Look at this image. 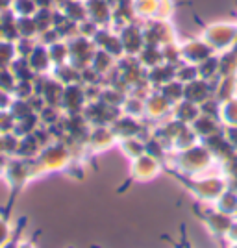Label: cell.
<instances>
[{
	"label": "cell",
	"instance_id": "obj_8",
	"mask_svg": "<svg viewBox=\"0 0 237 248\" xmlns=\"http://www.w3.org/2000/svg\"><path fill=\"white\" fill-rule=\"evenodd\" d=\"M93 43L96 48H102V50L110 52L117 60H121L124 56V48L123 43H121V37H119V31L113 30L111 26H100L98 31L95 33Z\"/></svg>",
	"mask_w": 237,
	"mask_h": 248
},
{
	"label": "cell",
	"instance_id": "obj_38",
	"mask_svg": "<svg viewBox=\"0 0 237 248\" xmlns=\"http://www.w3.org/2000/svg\"><path fill=\"white\" fill-rule=\"evenodd\" d=\"M110 2H111V4H113V2H115V0H110Z\"/></svg>",
	"mask_w": 237,
	"mask_h": 248
},
{
	"label": "cell",
	"instance_id": "obj_28",
	"mask_svg": "<svg viewBox=\"0 0 237 248\" xmlns=\"http://www.w3.org/2000/svg\"><path fill=\"white\" fill-rule=\"evenodd\" d=\"M221 124L222 126H237V96L226 102H221Z\"/></svg>",
	"mask_w": 237,
	"mask_h": 248
},
{
	"label": "cell",
	"instance_id": "obj_4",
	"mask_svg": "<svg viewBox=\"0 0 237 248\" xmlns=\"http://www.w3.org/2000/svg\"><path fill=\"white\" fill-rule=\"evenodd\" d=\"M189 189L195 193L196 198L204 202H215L228 189L226 180L222 176H209V178H193L189 182Z\"/></svg>",
	"mask_w": 237,
	"mask_h": 248
},
{
	"label": "cell",
	"instance_id": "obj_37",
	"mask_svg": "<svg viewBox=\"0 0 237 248\" xmlns=\"http://www.w3.org/2000/svg\"><path fill=\"white\" fill-rule=\"evenodd\" d=\"M19 248H35V245H33V239L26 241V243H21V245H19Z\"/></svg>",
	"mask_w": 237,
	"mask_h": 248
},
{
	"label": "cell",
	"instance_id": "obj_19",
	"mask_svg": "<svg viewBox=\"0 0 237 248\" xmlns=\"http://www.w3.org/2000/svg\"><path fill=\"white\" fill-rule=\"evenodd\" d=\"M191 128H193V132L198 135V139H206V137H211V135L219 134L222 128V124L221 121H217L213 117H207V115H198V119H196L193 124H189Z\"/></svg>",
	"mask_w": 237,
	"mask_h": 248
},
{
	"label": "cell",
	"instance_id": "obj_10",
	"mask_svg": "<svg viewBox=\"0 0 237 248\" xmlns=\"http://www.w3.org/2000/svg\"><path fill=\"white\" fill-rule=\"evenodd\" d=\"M173 111V104L167 100L159 91H150V94L144 98V117L152 121H163Z\"/></svg>",
	"mask_w": 237,
	"mask_h": 248
},
{
	"label": "cell",
	"instance_id": "obj_14",
	"mask_svg": "<svg viewBox=\"0 0 237 248\" xmlns=\"http://www.w3.org/2000/svg\"><path fill=\"white\" fill-rule=\"evenodd\" d=\"M213 83L215 82H206V80H202V78H196L193 82L186 83L184 98L200 106L202 102H206L207 98L213 96Z\"/></svg>",
	"mask_w": 237,
	"mask_h": 248
},
{
	"label": "cell",
	"instance_id": "obj_3",
	"mask_svg": "<svg viewBox=\"0 0 237 248\" xmlns=\"http://www.w3.org/2000/svg\"><path fill=\"white\" fill-rule=\"evenodd\" d=\"M143 35L146 45L154 46H165L169 43L178 41V33L171 21L154 19V21L143 22Z\"/></svg>",
	"mask_w": 237,
	"mask_h": 248
},
{
	"label": "cell",
	"instance_id": "obj_5",
	"mask_svg": "<svg viewBox=\"0 0 237 248\" xmlns=\"http://www.w3.org/2000/svg\"><path fill=\"white\" fill-rule=\"evenodd\" d=\"M69 45V63L74 65L76 69H87L91 65L96 46H95L93 39H87L83 35H76L67 41Z\"/></svg>",
	"mask_w": 237,
	"mask_h": 248
},
{
	"label": "cell",
	"instance_id": "obj_13",
	"mask_svg": "<svg viewBox=\"0 0 237 248\" xmlns=\"http://www.w3.org/2000/svg\"><path fill=\"white\" fill-rule=\"evenodd\" d=\"M111 130L117 135V139L139 137V135L143 134V126L137 121V117H132V115H126V113H121L115 119V123L111 124Z\"/></svg>",
	"mask_w": 237,
	"mask_h": 248
},
{
	"label": "cell",
	"instance_id": "obj_20",
	"mask_svg": "<svg viewBox=\"0 0 237 248\" xmlns=\"http://www.w3.org/2000/svg\"><path fill=\"white\" fill-rule=\"evenodd\" d=\"M89 67H91L93 71H96L100 76H108L110 73L115 71V67H117V58L111 56L110 52L102 50V48H96Z\"/></svg>",
	"mask_w": 237,
	"mask_h": 248
},
{
	"label": "cell",
	"instance_id": "obj_34",
	"mask_svg": "<svg viewBox=\"0 0 237 248\" xmlns=\"http://www.w3.org/2000/svg\"><path fill=\"white\" fill-rule=\"evenodd\" d=\"M174 0H159V11H158V19L171 21L174 15Z\"/></svg>",
	"mask_w": 237,
	"mask_h": 248
},
{
	"label": "cell",
	"instance_id": "obj_16",
	"mask_svg": "<svg viewBox=\"0 0 237 248\" xmlns=\"http://www.w3.org/2000/svg\"><path fill=\"white\" fill-rule=\"evenodd\" d=\"M176 78V65H171V63H159L152 69L146 71V82L152 89H159L163 87L165 83L173 82Z\"/></svg>",
	"mask_w": 237,
	"mask_h": 248
},
{
	"label": "cell",
	"instance_id": "obj_35",
	"mask_svg": "<svg viewBox=\"0 0 237 248\" xmlns=\"http://www.w3.org/2000/svg\"><path fill=\"white\" fill-rule=\"evenodd\" d=\"M11 226H10V222H8V217L6 215H0V247L10 239L11 235Z\"/></svg>",
	"mask_w": 237,
	"mask_h": 248
},
{
	"label": "cell",
	"instance_id": "obj_2",
	"mask_svg": "<svg viewBox=\"0 0 237 248\" xmlns=\"http://www.w3.org/2000/svg\"><path fill=\"white\" fill-rule=\"evenodd\" d=\"M200 37L217 52L228 50L237 39V21H219L206 24L202 31H200Z\"/></svg>",
	"mask_w": 237,
	"mask_h": 248
},
{
	"label": "cell",
	"instance_id": "obj_33",
	"mask_svg": "<svg viewBox=\"0 0 237 248\" xmlns=\"http://www.w3.org/2000/svg\"><path fill=\"white\" fill-rule=\"evenodd\" d=\"M98 24L96 22H93L91 19H85V21H82L80 24H78V35H83V37H87V39H93L95 33L98 31Z\"/></svg>",
	"mask_w": 237,
	"mask_h": 248
},
{
	"label": "cell",
	"instance_id": "obj_9",
	"mask_svg": "<svg viewBox=\"0 0 237 248\" xmlns=\"http://www.w3.org/2000/svg\"><path fill=\"white\" fill-rule=\"evenodd\" d=\"M159 170H161V161L148 154H143L139 155V157H135V159H132V167H130L132 178L139 180V182L152 180L154 176L159 174Z\"/></svg>",
	"mask_w": 237,
	"mask_h": 248
},
{
	"label": "cell",
	"instance_id": "obj_27",
	"mask_svg": "<svg viewBox=\"0 0 237 248\" xmlns=\"http://www.w3.org/2000/svg\"><path fill=\"white\" fill-rule=\"evenodd\" d=\"M184 89H186V83H182V82H178V80H173V82H169L165 83L163 87H159L158 91L165 96L169 102L174 106L176 102H180L182 98H184Z\"/></svg>",
	"mask_w": 237,
	"mask_h": 248
},
{
	"label": "cell",
	"instance_id": "obj_31",
	"mask_svg": "<svg viewBox=\"0 0 237 248\" xmlns=\"http://www.w3.org/2000/svg\"><path fill=\"white\" fill-rule=\"evenodd\" d=\"M37 10L39 8H37V4L33 0H15L13 2V11L19 17H33Z\"/></svg>",
	"mask_w": 237,
	"mask_h": 248
},
{
	"label": "cell",
	"instance_id": "obj_18",
	"mask_svg": "<svg viewBox=\"0 0 237 248\" xmlns=\"http://www.w3.org/2000/svg\"><path fill=\"white\" fill-rule=\"evenodd\" d=\"M198 115H200L198 104L191 102V100H186V98H182L180 102H176L174 106H173V111H171V117H173V119L187 124V126L195 123L196 119H198Z\"/></svg>",
	"mask_w": 237,
	"mask_h": 248
},
{
	"label": "cell",
	"instance_id": "obj_39",
	"mask_svg": "<svg viewBox=\"0 0 237 248\" xmlns=\"http://www.w3.org/2000/svg\"><path fill=\"white\" fill-rule=\"evenodd\" d=\"M83 2H85V0H83Z\"/></svg>",
	"mask_w": 237,
	"mask_h": 248
},
{
	"label": "cell",
	"instance_id": "obj_30",
	"mask_svg": "<svg viewBox=\"0 0 237 248\" xmlns=\"http://www.w3.org/2000/svg\"><path fill=\"white\" fill-rule=\"evenodd\" d=\"M161 52H163V63H171V65H180L182 63L180 41L169 43L165 46H161Z\"/></svg>",
	"mask_w": 237,
	"mask_h": 248
},
{
	"label": "cell",
	"instance_id": "obj_26",
	"mask_svg": "<svg viewBox=\"0 0 237 248\" xmlns=\"http://www.w3.org/2000/svg\"><path fill=\"white\" fill-rule=\"evenodd\" d=\"M48 54H50V62L54 67L69 63V45L65 39H60V41L48 45Z\"/></svg>",
	"mask_w": 237,
	"mask_h": 248
},
{
	"label": "cell",
	"instance_id": "obj_29",
	"mask_svg": "<svg viewBox=\"0 0 237 248\" xmlns=\"http://www.w3.org/2000/svg\"><path fill=\"white\" fill-rule=\"evenodd\" d=\"M198 78V69L196 65L182 62L180 65H176V80L182 83H189Z\"/></svg>",
	"mask_w": 237,
	"mask_h": 248
},
{
	"label": "cell",
	"instance_id": "obj_6",
	"mask_svg": "<svg viewBox=\"0 0 237 248\" xmlns=\"http://www.w3.org/2000/svg\"><path fill=\"white\" fill-rule=\"evenodd\" d=\"M180 54H182V62L198 65L217 52L198 35V37H189L186 41H180Z\"/></svg>",
	"mask_w": 237,
	"mask_h": 248
},
{
	"label": "cell",
	"instance_id": "obj_22",
	"mask_svg": "<svg viewBox=\"0 0 237 248\" xmlns=\"http://www.w3.org/2000/svg\"><path fill=\"white\" fill-rule=\"evenodd\" d=\"M58 10L62 11L67 19L78 22V24L87 19V8H85L83 0H67L62 6H58Z\"/></svg>",
	"mask_w": 237,
	"mask_h": 248
},
{
	"label": "cell",
	"instance_id": "obj_1",
	"mask_svg": "<svg viewBox=\"0 0 237 248\" xmlns=\"http://www.w3.org/2000/svg\"><path fill=\"white\" fill-rule=\"evenodd\" d=\"M213 159L215 157L206 146L196 143L195 146L178 152V155L174 157V165L176 169H180V172L187 174L189 178H196L206 172L213 163Z\"/></svg>",
	"mask_w": 237,
	"mask_h": 248
},
{
	"label": "cell",
	"instance_id": "obj_21",
	"mask_svg": "<svg viewBox=\"0 0 237 248\" xmlns=\"http://www.w3.org/2000/svg\"><path fill=\"white\" fill-rule=\"evenodd\" d=\"M132 6H134V13L137 21L146 22L158 19L159 0H132Z\"/></svg>",
	"mask_w": 237,
	"mask_h": 248
},
{
	"label": "cell",
	"instance_id": "obj_17",
	"mask_svg": "<svg viewBox=\"0 0 237 248\" xmlns=\"http://www.w3.org/2000/svg\"><path fill=\"white\" fill-rule=\"evenodd\" d=\"M213 96L219 102H226L230 98L237 96V74L219 76L213 83Z\"/></svg>",
	"mask_w": 237,
	"mask_h": 248
},
{
	"label": "cell",
	"instance_id": "obj_7",
	"mask_svg": "<svg viewBox=\"0 0 237 248\" xmlns=\"http://www.w3.org/2000/svg\"><path fill=\"white\" fill-rule=\"evenodd\" d=\"M119 37L123 43L124 56H137L144 48V35H143V22L135 21L128 26L119 30Z\"/></svg>",
	"mask_w": 237,
	"mask_h": 248
},
{
	"label": "cell",
	"instance_id": "obj_12",
	"mask_svg": "<svg viewBox=\"0 0 237 248\" xmlns=\"http://www.w3.org/2000/svg\"><path fill=\"white\" fill-rule=\"evenodd\" d=\"M87 19L96 22L98 26H111L113 19V4L110 0H85Z\"/></svg>",
	"mask_w": 237,
	"mask_h": 248
},
{
	"label": "cell",
	"instance_id": "obj_15",
	"mask_svg": "<svg viewBox=\"0 0 237 248\" xmlns=\"http://www.w3.org/2000/svg\"><path fill=\"white\" fill-rule=\"evenodd\" d=\"M26 60L30 63L32 71L35 74H39V76L52 73V69H54V65L50 62V54H48V46L43 45V43H35L33 50L30 52V56Z\"/></svg>",
	"mask_w": 237,
	"mask_h": 248
},
{
	"label": "cell",
	"instance_id": "obj_23",
	"mask_svg": "<svg viewBox=\"0 0 237 248\" xmlns=\"http://www.w3.org/2000/svg\"><path fill=\"white\" fill-rule=\"evenodd\" d=\"M198 69V78L206 80V82H215L217 78L221 76V67H219V54L209 56L207 60L196 65Z\"/></svg>",
	"mask_w": 237,
	"mask_h": 248
},
{
	"label": "cell",
	"instance_id": "obj_11",
	"mask_svg": "<svg viewBox=\"0 0 237 248\" xmlns=\"http://www.w3.org/2000/svg\"><path fill=\"white\" fill-rule=\"evenodd\" d=\"M117 141L119 139L113 134L111 126H93L85 145L91 152H102V150H108L110 146H113Z\"/></svg>",
	"mask_w": 237,
	"mask_h": 248
},
{
	"label": "cell",
	"instance_id": "obj_36",
	"mask_svg": "<svg viewBox=\"0 0 237 248\" xmlns=\"http://www.w3.org/2000/svg\"><path fill=\"white\" fill-rule=\"evenodd\" d=\"M222 134L228 139V143L234 146V150L237 152V126H224Z\"/></svg>",
	"mask_w": 237,
	"mask_h": 248
},
{
	"label": "cell",
	"instance_id": "obj_25",
	"mask_svg": "<svg viewBox=\"0 0 237 248\" xmlns=\"http://www.w3.org/2000/svg\"><path fill=\"white\" fill-rule=\"evenodd\" d=\"M119 146L121 152L130 159H135L139 155L144 154V141L139 137H126V139H119Z\"/></svg>",
	"mask_w": 237,
	"mask_h": 248
},
{
	"label": "cell",
	"instance_id": "obj_32",
	"mask_svg": "<svg viewBox=\"0 0 237 248\" xmlns=\"http://www.w3.org/2000/svg\"><path fill=\"white\" fill-rule=\"evenodd\" d=\"M15 128V119L10 109H0V135H8Z\"/></svg>",
	"mask_w": 237,
	"mask_h": 248
},
{
	"label": "cell",
	"instance_id": "obj_24",
	"mask_svg": "<svg viewBox=\"0 0 237 248\" xmlns=\"http://www.w3.org/2000/svg\"><path fill=\"white\" fill-rule=\"evenodd\" d=\"M137 60L141 62L144 69H152L156 65L163 63V52H161V46H154V45H144V48L139 54H137Z\"/></svg>",
	"mask_w": 237,
	"mask_h": 248
}]
</instances>
